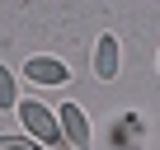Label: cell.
Instances as JSON below:
<instances>
[{
  "label": "cell",
  "mask_w": 160,
  "mask_h": 150,
  "mask_svg": "<svg viewBox=\"0 0 160 150\" xmlns=\"http://www.w3.org/2000/svg\"><path fill=\"white\" fill-rule=\"evenodd\" d=\"M19 117H24V136H33L38 145H47V150H66V136H61V122H57V108H47L42 99H19V108H14Z\"/></svg>",
  "instance_id": "cell-1"
},
{
  "label": "cell",
  "mask_w": 160,
  "mask_h": 150,
  "mask_svg": "<svg viewBox=\"0 0 160 150\" xmlns=\"http://www.w3.org/2000/svg\"><path fill=\"white\" fill-rule=\"evenodd\" d=\"M57 122H61V136H66V150H90L94 131H90V117L80 103H61L57 108Z\"/></svg>",
  "instance_id": "cell-2"
},
{
  "label": "cell",
  "mask_w": 160,
  "mask_h": 150,
  "mask_svg": "<svg viewBox=\"0 0 160 150\" xmlns=\"http://www.w3.org/2000/svg\"><path fill=\"white\" fill-rule=\"evenodd\" d=\"M118 70H122V47L113 33H99L94 38V80H118Z\"/></svg>",
  "instance_id": "cell-3"
},
{
  "label": "cell",
  "mask_w": 160,
  "mask_h": 150,
  "mask_svg": "<svg viewBox=\"0 0 160 150\" xmlns=\"http://www.w3.org/2000/svg\"><path fill=\"white\" fill-rule=\"evenodd\" d=\"M24 80H33V85H42V89H57V85L71 80V70H66V61H57V56H33V61L24 66Z\"/></svg>",
  "instance_id": "cell-4"
},
{
  "label": "cell",
  "mask_w": 160,
  "mask_h": 150,
  "mask_svg": "<svg viewBox=\"0 0 160 150\" xmlns=\"http://www.w3.org/2000/svg\"><path fill=\"white\" fill-rule=\"evenodd\" d=\"M10 108H19V94H14V70L0 61V113H10Z\"/></svg>",
  "instance_id": "cell-5"
},
{
  "label": "cell",
  "mask_w": 160,
  "mask_h": 150,
  "mask_svg": "<svg viewBox=\"0 0 160 150\" xmlns=\"http://www.w3.org/2000/svg\"><path fill=\"white\" fill-rule=\"evenodd\" d=\"M0 150H42L33 136H0Z\"/></svg>",
  "instance_id": "cell-6"
},
{
  "label": "cell",
  "mask_w": 160,
  "mask_h": 150,
  "mask_svg": "<svg viewBox=\"0 0 160 150\" xmlns=\"http://www.w3.org/2000/svg\"><path fill=\"white\" fill-rule=\"evenodd\" d=\"M155 66H160V61H155Z\"/></svg>",
  "instance_id": "cell-7"
}]
</instances>
